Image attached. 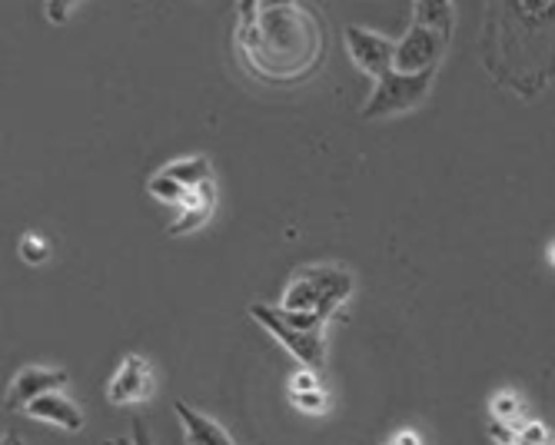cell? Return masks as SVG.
Returning <instances> with one entry per match:
<instances>
[{
    "label": "cell",
    "mask_w": 555,
    "mask_h": 445,
    "mask_svg": "<svg viewBox=\"0 0 555 445\" xmlns=\"http://www.w3.org/2000/svg\"><path fill=\"white\" fill-rule=\"evenodd\" d=\"M236 43L267 80H296L317 67L323 51V30L317 14L296 4H243Z\"/></svg>",
    "instance_id": "1"
},
{
    "label": "cell",
    "mask_w": 555,
    "mask_h": 445,
    "mask_svg": "<svg viewBox=\"0 0 555 445\" xmlns=\"http://www.w3.org/2000/svg\"><path fill=\"white\" fill-rule=\"evenodd\" d=\"M452 21H456V11L446 0H436V4L420 0L413 11V27L406 30V37L396 40V74L436 70L446 54Z\"/></svg>",
    "instance_id": "2"
},
{
    "label": "cell",
    "mask_w": 555,
    "mask_h": 445,
    "mask_svg": "<svg viewBox=\"0 0 555 445\" xmlns=\"http://www.w3.org/2000/svg\"><path fill=\"white\" fill-rule=\"evenodd\" d=\"M249 316H254L267 332H273L289 350V356L299 359V366L320 369L326 363V342H323L326 319L323 316L289 313L283 306H267V303H254L249 306Z\"/></svg>",
    "instance_id": "3"
},
{
    "label": "cell",
    "mask_w": 555,
    "mask_h": 445,
    "mask_svg": "<svg viewBox=\"0 0 555 445\" xmlns=\"http://www.w3.org/2000/svg\"><path fill=\"white\" fill-rule=\"evenodd\" d=\"M349 296H352V276L343 266H310L286 286L283 310L330 319Z\"/></svg>",
    "instance_id": "4"
},
{
    "label": "cell",
    "mask_w": 555,
    "mask_h": 445,
    "mask_svg": "<svg viewBox=\"0 0 555 445\" xmlns=\"http://www.w3.org/2000/svg\"><path fill=\"white\" fill-rule=\"evenodd\" d=\"M433 77H436V70H429V74H396V70L386 74L383 80H376L370 101L363 107V117L376 120V117L413 110L416 104L426 101V93L433 87Z\"/></svg>",
    "instance_id": "5"
},
{
    "label": "cell",
    "mask_w": 555,
    "mask_h": 445,
    "mask_svg": "<svg viewBox=\"0 0 555 445\" xmlns=\"http://www.w3.org/2000/svg\"><path fill=\"white\" fill-rule=\"evenodd\" d=\"M346 47L349 57L363 74H370L373 80H383L386 74L396 70V40L373 34L366 27H346Z\"/></svg>",
    "instance_id": "6"
},
{
    "label": "cell",
    "mask_w": 555,
    "mask_h": 445,
    "mask_svg": "<svg viewBox=\"0 0 555 445\" xmlns=\"http://www.w3.org/2000/svg\"><path fill=\"white\" fill-rule=\"evenodd\" d=\"M150 392H154V369H150V363L140 353L124 356V363L117 366L107 385V400L114 406H133V403H143Z\"/></svg>",
    "instance_id": "7"
},
{
    "label": "cell",
    "mask_w": 555,
    "mask_h": 445,
    "mask_svg": "<svg viewBox=\"0 0 555 445\" xmlns=\"http://www.w3.org/2000/svg\"><path fill=\"white\" fill-rule=\"evenodd\" d=\"M67 385V372L64 369H47V366H27L14 376L11 389H8V413L27 409L30 403H37L40 395L50 392H64Z\"/></svg>",
    "instance_id": "8"
},
{
    "label": "cell",
    "mask_w": 555,
    "mask_h": 445,
    "mask_svg": "<svg viewBox=\"0 0 555 445\" xmlns=\"http://www.w3.org/2000/svg\"><path fill=\"white\" fill-rule=\"evenodd\" d=\"M30 419H40L47 426H57V429H67V432H80L83 429V413L67 400L64 392H50V395H40L37 403H30L24 409Z\"/></svg>",
    "instance_id": "9"
},
{
    "label": "cell",
    "mask_w": 555,
    "mask_h": 445,
    "mask_svg": "<svg viewBox=\"0 0 555 445\" xmlns=\"http://www.w3.org/2000/svg\"><path fill=\"white\" fill-rule=\"evenodd\" d=\"M214 210H217V189H214V183H207V186H199V189H193V193L186 196V204L180 207V213H177V220L167 226V233H170V236L193 233V230H199V226H204V223L214 217Z\"/></svg>",
    "instance_id": "10"
},
{
    "label": "cell",
    "mask_w": 555,
    "mask_h": 445,
    "mask_svg": "<svg viewBox=\"0 0 555 445\" xmlns=\"http://www.w3.org/2000/svg\"><path fill=\"white\" fill-rule=\"evenodd\" d=\"M173 409H177V416H180V422L186 429V445H236L230 439V432L220 422H214L210 416L190 409L186 403H177Z\"/></svg>",
    "instance_id": "11"
},
{
    "label": "cell",
    "mask_w": 555,
    "mask_h": 445,
    "mask_svg": "<svg viewBox=\"0 0 555 445\" xmlns=\"http://www.w3.org/2000/svg\"><path fill=\"white\" fill-rule=\"evenodd\" d=\"M164 173L173 176V180H177L180 186H186L190 193L199 189V186H207V183H214V167H210L207 157H186V160H177V163L164 167Z\"/></svg>",
    "instance_id": "12"
},
{
    "label": "cell",
    "mask_w": 555,
    "mask_h": 445,
    "mask_svg": "<svg viewBox=\"0 0 555 445\" xmlns=\"http://www.w3.org/2000/svg\"><path fill=\"white\" fill-rule=\"evenodd\" d=\"M146 189H150V196H157L160 204H170V207H183V204H186V196H190V189L180 186V183H177L173 176H167L164 170L150 176Z\"/></svg>",
    "instance_id": "13"
},
{
    "label": "cell",
    "mask_w": 555,
    "mask_h": 445,
    "mask_svg": "<svg viewBox=\"0 0 555 445\" xmlns=\"http://www.w3.org/2000/svg\"><path fill=\"white\" fill-rule=\"evenodd\" d=\"M489 413H492V422L506 426V429H516L522 422V403H519L516 392H499L489 406Z\"/></svg>",
    "instance_id": "14"
},
{
    "label": "cell",
    "mask_w": 555,
    "mask_h": 445,
    "mask_svg": "<svg viewBox=\"0 0 555 445\" xmlns=\"http://www.w3.org/2000/svg\"><path fill=\"white\" fill-rule=\"evenodd\" d=\"M513 445H555V435L542 422H519L513 429Z\"/></svg>",
    "instance_id": "15"
},
{
    "label": "cell",
    "mask_w": 555,
    "mask_h": 445,
    "mask_svg": "<svg viewBox=\"0 0 555 445\" xmlns=\"http://www.w3.org/2000/svg\"><path fill=\"white\" fill-rule=\"evenodd\" d=\"M293 406L302 409V413H313V416H323L330 409L326 395L317 389V392H293Z\"/></svg>",
    "instance_id": "16"
},
{
    "label": "cell",
    "mask_w": 555,
    "mask_h": 445,
    "mask_svg": "<svg viewBox=\"0 0 555 445\" xmlns=\"http://www.w3.org/2000/svg\"><path fill=\"white\" fill-rule=\"evenodd\" d=\"M21 257L27 263H43L47 260V243L40 236H24L21 239Z\"/></svg>",
    "instance_id": "17"
},
{
    "label": "cell",
    "mask_w": 555,
    "mask_h": 445,
    "mask_svg": "<svg viewBox=\"0 0 555 445\" xmlns=\"http://www.w3.org/2000/svg\"><path fill=\"white\" fill-rule=\"evenodd\" d=\"M317 389H320V382H317V372H313V369L296 372L293 382H289V395H293V392H317Z\"/></svg>",
    "instance_id": "18"
},
{
    "label": "cell",
    "mask_w": 555,
    "mask_h": 445,
    "mask_svg": "<svg viewBox=\"0 0 555 445\" xmlns=\"http://www.w3.org/2000/svg\"><path fill=\"white\" fill-rule=\"evenodd\" d=\"M130 429H133V435H130V439H133V445H154V439H150V432H146V426H143L140 419H133V426H130Z\"/></svg>",
    "instance_id": "19"
},
{
    "label": "cell",
    "mask_w": 555,
    "mask_h": 445,
    "mask_svg": "<svg viewBox=\"0 0 555 445\" xmlns=\"http://www.w3.org/2000/svg\"><path fill=\"white\" fill-rule=\"evenodd\" d=\"M392 445H423V439H420L413 429H402V432L392 439Z\"/></svg>",
    "instance_id": "20"
},
{
    "label": "cell",
    "mask_w": 555,
    "mask_h": 445,
    "mask_svg": "<svg viewBox=\"0 0 555 445\" xmlns=\"http://www.w3.org/2000/svg\"><path fill=\"white\" fill-rule=\"evenodd\" d=\"M47 14H50V21H64V17H67V8L50 4V8H47Z\"/></svg>",
    "instance_id": "21"
},
{
    "label": "cell",
    "mask_w": 555,
    "mask_h": 445,
    "mask_svg": "<svg viewBox=\"0 0 555 445\" xmlns=\"http://www.w3.org/2000/svg\"><path fill=\"white\" fill-rule=\"evenodd\" d=\"M104 445H133V439H107Z\"/></svg>",
    "instance_id": "22"
},
{
    "label": "cell",
    "mask_w": 555,
    "mask_h": 445,
    "mask_svg": "<svg viewBox=\"0 0 555 445\" xmlns=\"http://www.w3.org/2000/svg\"><path fill=\"white\" fill-rule=\"evenodd\" d=\"M552 263H555V246H552Z\"/></svg>",
    "instance_id": "23"
}]
</instances>
